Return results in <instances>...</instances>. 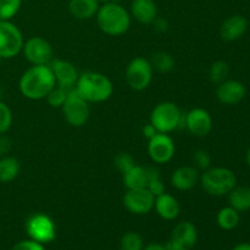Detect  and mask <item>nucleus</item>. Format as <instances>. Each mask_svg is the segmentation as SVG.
<instances>
[{"mask_svg":"<svg viewBox=\"0 0 250 250\" xmlns=\"http://www.w3.org/2000/svg\"><path fill=\"white\" fill-rule=\"evenodd\" d=\"M199 170L194 166H180L171 176V185L178 190H190L199 182Z\"/></svg>","mask_w":250,"mask_h":250,"instance_id":"a211bd4d","label":"nucleus"},{"mask_svg":"<svg viewBox=\"0 0 250 250\" xmlns=\"http://www.w3.org/2000/svg\"><path fill=\"white\" fill-rule=\"evenodd\" d=\"M26 232L29 239L41 244L50 243L56 238V227L53 220L45 214H34L26 221Z\"/></svg>","mask_w":250,"mask_h":250,"instance_id":"1a4fd4ad","label":"nucleus"},{"mask_svg":"<svg viewBox=\"0 0 250 250\" xmlns=\"http://www.w3.org/2000/svg\"><path fill=\"white\" fill-rule=\"evenodd\" d=\"M232 250H250V243H239Z\"/></svg>","mask_w":250,"mask_h":250,"instance_id":"a19ab883","label":"nucleus"},{"mask_svg":"<svg viewBox=\"0 0 250 250\" xmlns=\"http://www.w3.org/2000/svg\"><path fill=\"white\" fill-rule=\"evenodd\" d=\"M239 221H241L239 212L237 210H234L233 208H222L217 212L216 222L220 229H225V231H232V229H234L239 225Z\"/></svg>","mask_w":250,"mask_h":250,"instance_id":"393cba45","label":"nucleus"},{"mask_svg":"<svg viewBox=\"0 0 250 250\" xmlns=\"http://www.w3.org/2000/svg\"><path fill=\"white\" fill-rule=\"evenodd\" d=\"M68 92H70V90L56 85V87L53 88V89L50 90V93L46 95L45 99L51 107H60L61 109L63 103L66 102V98H67Z\"/></svg>","mask_w":250,"mask_h":250,"instance_id":"7c9ffc66","label":"nucleus"},{"mask_svg":"<svg viewBox=\"0 0 250 250\" xmlns=\"http://www.w3.org/2000/svg\"><path fill=\"white\" fill-rule=\"evenodd\" d=\"M131 16L142 24H151L158 17V6L154 0H132Z\"/></svg>","mask_w":250,"mask_h":250,"instance_id":"6ab92c4d","label":"nucleus"},{"mask_svg":"<svg viewBox=\"0 0 250 250\" xmlns=\"http://www.w3.org/2000/svg\"><path fill=\"white\" fill-rule=\"evenodd\" d=\"M1 94H2V92H1V88H0V100H1Z\"/></svg>","mask_w":250,"mask_h":250,"instance_id":"c03bdc74","label":"nucleus"},{"mask_svg":"<svg viewBox=\"0 0 250 250\" xmlns=\"http://www.w3.org/2000/svg\"><path fill=\"white\" fill-rule=\"evenodd\" d=\"M154 209H155L156 214H158L161 219L166 220V221H171V220L177 219L178 215H180L181 212V207L178 200L176 199L173 195L165 192H164L163 194L155 197Z\"/></svg>","mask_w":250,"mask_h":250,"instance_id":"aec40b11","label":"nucleus"},{"mask_svg":"<svg viewBox=\"0 0 250 250\" xmlns=\"http://www.w3.org/2000/svg\"><path fill=\"white\" fill-rule=\"evenodd\" d=\"M171 241L181 250H190L198 241L197 227L189 221L180 222L173 229Z\"/></svg>","mask_w":250,"mask_h":250,"instance_id":"f3484780","label":"nucleus"},{"mask_svg":"<svg viewBox=\"0 0 250 250\" xmlns=\"http://www.w3.org/2000/svg\"><path fill=\"white\" fill-rule=\"evenodd\" d=\"M122 181L126 189H138L146 188V167L141 165L132 166L129 170L122 173Z\"/></svg>","mask_w":250,"mask_h":250,"instance_id":"5701e85b","label":"nucleus"},{"mask_svg":"<svg viewBox=\"0 0 250 250\" xmlns=\"http://www.w3.org/2000/svg\"><path fill=\"white\" fill-rule=\"evenodd\" d=\"M193 163H194V167L198 170H208L211 167V156L208 151L205 150H197L193 155Z\"/></svg>","mask_w":250,"mask_h":250,"instance_id":"72a5a7b5","label":"nucleus"},{"mask_svg":"<svg viewBox=\"0 0 250 250\" xmlns=\"http://www.w3.org/2000/svg\"><path fill=\"white\" fill-rule=\"evenodd\" d=\"M155 197L146 188L127 189L124 195V207L131 214L146 215L154 209Z\"/></svg>","mask_w":250,"mask_h":250,"instance_id":"9b49d317","label":"nucleus"},{"mask_svg":"<svg viewBox=\"0 0 250 250\" xmlns=\"http://www.w3.org/2000/svg\"><path fill=\"white\" fill-rule=\"evenodd\" d=\"M153 66L148 59L134 58L126 67V82L133 90L141 92L146 89L153 81Z\"/></svg>","mask_w":250,"mask_h":250,"instance_id":"0eeeda50","label":"nucleus"},{"mask_svg":"<svg viewBox=\"0 0 250 250\" xmlns=\"http://www.w3.org/2000/svg\"><path fill=\"white\" fill-rule=\"evenodd\" d=\"M175 151V142L167 133H156L148 141V154L155 164L170 163Z\"/></svg>","mask_w":250,"mask_h":250,"instance_id":"f8f14e48","label":"nucleus"},{"mask_svg":"<svg viewBox=\"0 0 250 250\" xmlns=\"http://www.w3.org/2000/svg\"><path fill=\"white\" fill-rule=\"evenodd\" d=\"M114 164L116 166L117 170L120 171L121 173L126 172L127 170L132 167V166L136 165L134 163V159L131 154L128 153H119L114 159Z\"/></svg>","mask_w":250,"mask_h":250,"instance_id":"473e14b6","label":"nucleus"},{"mask_svg":"<svg viewBox=\"0 0 250 250\" xmlns=\"http://www.w3.org/2000/svg\"><path fill=\"white\" fill-rule=\"evenodd\" d=\"M246 160H247V164H248V166H249V167H250V148L248 149V151H247Z\"/></svg>","mask_w":250,"mask_h":250,"instance_id":"79ce46f5","label":"nucleus"},{"mask_svg":"<svg viewBox=\"0 0 250 250\" xmlns=\"http://www.w3.org/2000/svg\"><path fill=\"white\" fill-rule=\"evenodd\" d=\"M156 133H159V132L156 131V128L153 126V125L150 124V122H149L148 125H146V126L143 127V136L146 137V138L148 139V141L150 138H153V137L155 136Z\"/></svg>","mask_w":250,"mask_h":250,"instance_id":"4c0bfd02","label":"nucleus"},{"mask_svg":"<svg viewBox=\"0 0 250 250\" xmlns=\"http://www.w3.org/2000/svg\"><path fill=\"white\" fill-rule=\"evenodd\" d=\"M23 36L11 21H0V59H12L22 51Z\"/></svg>","mask_w":250,"mask_h":250,"instance_id":"6e6552de","label":"nucleus"},{"mask_svg":"<svg viewBox=\"0 0 250 250\" xmlns=\"http://www.w3.org/2000/svg\"><path fill=\"white\" fill-rule=\"evenodd\" d=\"M143 250H165V247L160 243H150Z\"/></svg>","mask_w":250,"mask_h":250,"instance_id":"58836bf2","label":"nucleus"},{"mask_svg":"<svg viewBox=\"0 0 250 250\" xmlns=\"http://www.w3.org/2000/svg\"><path fill=\"white\" fill-rule=\"evenodd\" d=\"M246 94L247 88L241 81L226 80L217 84V100L225 105H237L244 99Z\"/></svg>","mask_w":250,"mask_h":250,"instance_id":"2eb2a0df","label":"nucleus"},{"mask_svg":"<svg viewBox=\"0 0 250 250\" xmlns=\"http://www.w3.org/2000/svg\"><path fill=\"white\" fill-rule=\"evenodd\" d=\"M89 103L85 102L76 89H71L68 92L66 102L61 106L62 110L63 117H65L66 122L71 125L72 127H82L87 124L88 119H89L90 110H89Z\"/></svg>","mask_w":250,"mask_h":250,"instance_id":"423d86ee","label":"nucleus"},{"mask_svg":"<svg viewBox=\"0 0 250 250\" xmlns=\"http://www.w3.org/2000/svg\"><path fill=\"white\" fill-rule=\"evenodd\" d=\"M143 238L137 232H127L120 242V250H143Z\"/></svg>","mask_w":250,"mask_h":250,"instance_id":"c756f323","label":"nucleus"},{"mask_svg":"<svg viewBox=\"0 0 250 250\" xmlns=\"http://www.w3.org/2000/svg\"><path fill=\"white\" fill-rule=\"evenodd\" d=\"M182 111L172 102L159 103L150 114V124L159 133H170L178 129Z\"/></svg>","mask_w":250,"mask_h":250,"instance_id":"39448f33","label":"nucleus"},{"mask_svg":"<svg viewBox=\"0 0 250 250\" xmlns=\"http://www.w3.org/2000/svg\"><path fill=\"white\" fill-rule=\"evenodd\" d=\"M186 129L194 137H205L212 129V117L208 110L195 107L186 112Z\"/></svg>","mask_w":250,"mask_h":250,"instance_id":"ddd939ff","label":"nucleus"},{"mask_svg":"<svg viewBox=\"0 0 250 250\" xmlns=\"http://www.w3.org/2000/svg\"><path fill=\"white\" fill-rule=\"evenodd\" d=\"M11 150V141L5 136H0V156H5Z\"/></svg>","mask_w":250,"mask_h":250,"instance_id":"c9c22d12","label":"nucleus"},{"mask_svg":"<svg viewBox=\"0 0 250 250\" xmlns=\"http://www.w3.org/2000/svg\"><path fill=\"white\" fill-rule=\"evenodd\" d=\"M75 89L87 103H103L111 98L114 85L107 76L88 71L80 75Z\"/></svg>","mask_w":250,"mask_h":250,"instance_id":"f03ea898","label":"nucleus"},{"mask_svg":"<svg viewBox=\"0 0 250 250\" xmlns=\"http://www.w3.org/2000/svg\"><path fill=\"white\" fill-rule=\"evenodd\" d=\"M203 189L212 197L227 195L237 186V176L231 168L209 167L200 176Z\"/></svg>","mask_w":250,"mask_h":250,"instance_id":"20e7f679","label":"nucleus"},{"mask_svg":"<svg viewBox=\"0 0 250 250\" xmlns=\"http://www.w3.org/2000/svg\"><path fill=\"white\" fill-rule=\"evenodd\" d=\"M24 58L32 65H49L53 61V46L43 37H31L22 46Z\"/></svg>","mask_w":250,"mask_h":250,"instance_id":"9d476101","label":"nucleus"},{"mask_svg":"<svg viewBox=\"0 0 250 250\" xmlns=\"http://www.w3.org/2000/svg\"><path fill=\"white\" fill-rule=\"evenodd\" d=\"M146 188L154 195L163 194L165 192V185L163 183L160 178V173L156 168L154 167H146Z\"/></svg>","mask_w":250,"mask_h":250,"instance_id":"bb28decb","label":"nucleus"},{"mask_svg":"<svg viewBox=\"0 0 250 250\" xmlns=\"http://www.w3.org/2000/svg\"><path fill=\"white\" fill-rule=\"evenodd\" d=\"M22 0H0V21H10L17 15Z\"/></svg>","mask_w":250,"mask_h":250,"instance_id":"c85d7f7f","label":"nucleus"},{"mask_svg":"<svg viewBox=\"0 0 250 250\" xmlns=\"http://www.w3.org/2000/svg\"><path fill=\"white\" fill-rule=\"evenodd\" d=\"M150 61L151 66H153L154 70L159 71L161 73H167L175 68V60H173L172 56L168 53L165 51H158L153 55Z\"/></svg>","mask_w":250,"mask_h":250,"instance_id":"a878e982","label":"nucleus"},{"mask_svg":"<svg viewBox=\"0 0 250 250\" xmlns=\"http://www.w3.org/2000/svg\"><path fill=\"white\" fill-rule=\"evenodd\" d=\"M21 171L20 161L14 156H2L0 159V182L9 183L16 180Z\"/></svg>","mask_w":250,"mask_h":250,"instance_id":"b1692460","label":"nucleus"},{"mask_svg":"<svg viewBox=\"0 0 250 250\" xmlns=\"http://www.w3.org/2000/svg\"><path fill=\"white\" fill-rule=\"evenodd\" d=\"M229 75V65L224 60H217L210 66L209 78L215 84H220L227 80Z\"/></svg>","mask_w":250,"mask_h":250,"instance_id":"cd10ccee","label":"nucleus"},{"mask_svg":"<svg viewBox=\"0 0 250 250\" xmlns=\"http://www.w3.org/2000/svg\"><path fill=\"white\" fill-rule=\"evenodd\" d=\"M95 17L99 28L107 36H122L131 27V14L119 2L109 1L103 4Z\"/></svg>","mask_w":250,"mask_h":250,"instance_id":"7ed1b4c3","label":"nucleus"},{"mask_svg":"<svg viewBox=\"0 0 250 250\" xmlns=\"http://www.w3.org/2000/svg\"><path fill=\"white\" fill-rule=\"evenodd\" d=\"M248 29V20L243 15H232L222 22L220 36L226 42L238 41Z\"/></svg>","mask_w":250,"mask_h":250,"instance_id":"dca6fc26","label":"nucleus"},{"mask_svg":"<svg viewBox=\"0 0 250 250\" xmlns=\"http://www.w3.org/2000/svg\"><path fill=\"white\" fill-rule=\"evenodd\" d=\"M164 247H165V250H181L172 241H171V239Z\"/></svg>","mask_w":250,"mask_h":250,"instance_id":"ea45409f","label":"nucleus"},{"mask_svg":"<svg viewBox=\"0 0 250 250\" xmlns=\"http://www.w3.org/2000/svg\"><path fill=\"white\" fill-rule=\"evenodd\" d=\"M98 1L103 2V4H105V2H109V1H111V0H98Z\"/></svg>","mask_w":250,"mask_h":250,"instance_id":"37998d69","label":"nucleus"},{"mask_svg":"<svg viewBox=\"0 0 250 250\" xmlns=\"http://www.w3.org/2000/svg\"><path fill=\"white\" fill-rule=\"evenodd\" d=\"M12 125V112L10 107L0 100V134L6 133Z\"/></svg>","mask_w":250,"mask_h":250,"instance_id":"2f4dec72","label":"nucleus"},{"mask_svg":"<svg viewBox=\"0 0 250 250\" xmlns=\"http://www.w3.org/2000/svg\"><path fill=\"white\" fill-rule=\"evenodd\" d=\"M151 24L154 26V29H155L156 32H160V33H164V32L167 31V28H168L167 20L161 19V17H156Z\"/></svg>","mask_w":250,"mask_h":250,"instance_id":"e433bc0d","label":"nucleus"},{"mask_svg":"<svg viewBox=\"0 0 250 250\" xmlns=\"http://www.w3.org/2000/svg\"><path fill=\"white\" fill-rule=\"evenodd\" d=\"M55 87V77L49 65H32L22 73L19 82L20 92L29 100L45 99Z\"/></svg>","mask_w":250,"mask_h":250,"instance_id":"f257e3e1","label":"nucleus"},{"mask_svg":"<svg viewBox=\"0 0 250 250\" xmlns=\"http://www.w3.org/2000/svg\"><path fill=\"white\" fill-rule=\"evenodd\" d=\"M11 250H45L43 244L33 241V239H26L15 244Z\"/></svg>","mask_w":250,"mask_h":250,"instance_id":"f704fd0d","label":"nucleus"},{"mask_svg":"<svg viewBox=\"0 0 250 250\" xmlns=\"http://www.w3.org/2000/svg\"><path fill=\"white\" fill-rule=\"evenodd\" d=\"M99 4L98 0H70L68 11L77 20H89L97 15Z\"/></svg>","mask_w":250,"mask_h":250,"instance_id":"412c9836","label":"nucleus"},{"mask_svg":"<svg viewBox=\"0 0 250 250\" xmlns=\"http://www.w3.org/2000/svg\"><path fill=\"white\" fill-rule=\"evenodd\" d=\"M49 66L54 73L56 85L65 88L67 90L75 88L78 77H80V73H78L77 68L73 63H71L70 61L56 59V60L51 61Z\"/></svg>","mask_w":250,"mask_h":250,"instance_id":"4468645a","label":"nucleus"},{"mask_svg":"<svg viewBox=\"0 0 250 250\" xmlns=\"http://www.w3.org/2000/svg\"><path fill=\"white\" fill-rule=\"evenodd\" d=\"M229 207L238 212L250 210V187L248 186H236L229 193Z\"/></svg>","mask_w":250,"mask_h":250,"instance_id":"4be33fe9","label":"nucleus"}]
</instances>
